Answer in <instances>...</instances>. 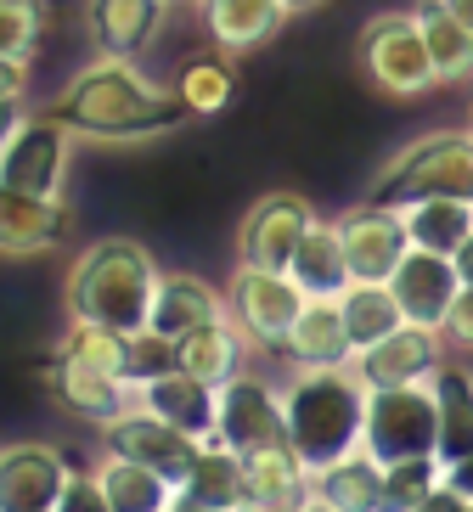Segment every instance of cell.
Instances as JSON below:
<instances>
[{
    "label": "cell",
    "instance_id": "9",
    "mask_svg": "<svg viewBox=\"0 0 473 512\" xmlns=\"http://www.w3.org/2000/svg\"><path fill=\"white\" fill-rule=\"evenodd\" d=\"M299 310H305V293L293 287L288 271H248V265H237V276L226 282V316L243 327V338L260 355L288 344Z\"/></svg>",
    "mask_w": 473,
    "mask_h": 512
},
{
    "label": "cell",
    "instance_id": "20",
    "mask_svg": "<svg viewBox=\"0 0 473 512\" xmlns=\"http://www.w3.org/2000/svg\"><path fill=\"white\" fill-rule=\"evenodd\" d=\"M198 17H203L209 46L243 57V51H260L282 34L288 6L282 0H198Z\"/></svg>",
    "mask_w": 473,
    "mask_h": 512
},
{
    "label": "cell",
    "instance_id": "1",
    "mask_svg": "<svg viewBox=\"0 0 473 512\" xmlns=\"http://www.w3.org/2000/svg\"><path fill=\"white\" fill-rule=\"evenodd\" d=\"M51 119L74 130V141L96 147H136L181 130L186 107L169 79H153L136 57H96L79 74H68L57 96L46 102Z\"/></svg>",
    "mask_w": 473,
    "mask_h": 512
},
{
    "label": "cell",
    "instance_id": "18",
    "mask_svg": "<svg viewBox=\"0 0 473 512\" xmlns=\"http://www.w3.org/2000/svg\"><path fill=\"white\" fill-rule=\"evenodd\" d=\"M164 0H85V29L96 57H147L164 34Z\"/></svg>",
    "mask_w": 473,
    "mask_h": 512
},
{
    "label": "cell",
    "instance_id": "15",
    "mask_svg": "<svg viewBox=\"0 0 473 512\" xmlns=\"http://www.w3.org/2000/svg\"><path fill=\"white\" fill-rule=\"evenodd\" d=\"M74 220L62 197H34L0 181V259H40L68 242Z\"/></svg>",
    "mask_w": 473,
    "mask_h": 512
},
{
    "label": "cell",
    "instance_id": "39",
    "mask_svg": "<svg viewBox=\"0 0 473 512\" xmlns=\"http://www.w3.org/2000/svg\"><path fill=\"white\" fill-rule=\"evenodd\" d=\"M440 338L451 349H468L473 355V287H462L457 299H451V310H445V321H440Z\"/></svg>",
    "mask_w": 473,
    "mask_h": 512
},
{
    "label": "cell",
    "instance_id": "40",
    "mask_svg": "<svg viewBox=\"0 0 473 512\" xmlns=\"http://www.w3.org/2000/svg\"><path fill=\"white\" fill-rule=\"evenodd\" d=\"M29 62H12V57H0V102H23L29 96Z\"/></svg>",
    "mask_w": 473,
    "mask_h": 512
},
{
    "label": "cell",
    "instance_id": "35",
    "mask_svg": "<svg viewBox=\"0 0 473 512\" xmlns=\"http://www.w3.org/2000/svg\"><path fill=\"white\" fill-rule=\"evenodd\" d=\"M445 479L440 456H406L383 467V512H417V501Z\"/></svg>",
    "mask_w": 473,
    "mask_h": 512
},
{
    "label": "cell",
    "instance_id": "22",
    "mask_svg": "<svg viewBox=\"0 0 473 512\" xmlns=\"http://www.w3.org/2000/svg\"><path fill=\"white\" fill-rule=\"evenodd\" d=\"M248 355H254V344L243 338V327L231 316L209 321V327L186 332V338H175V366L192 377H203V383H231L237 372H248Z\"/></svg>",
    "mask_w": 473,
    "mask_h": 512
},
{
    "label": "cell",
    "instance_id": "33",
    "mask_svg": "<svg viewBox=\"0 0 473 512\" xmlns=\"http://www.w3.org/2000/svg\"><path fill=\"white\" fill-rule=\"evenodd\" d=\"M181 490H192L198 501H209V507H220V512H243V501L254 496V490H248V462L237 451H226V445H203L198 467H192V479H186Z\"/></svg>",
    "mask_w": 473,
    "mask_h": 512
},
{
    "label": "cell",
    "instance_id": "50",
    "mask_svg": "<svg viewBox=\"0 0 473 512\" xmlns=\"http://www.w3.org/2000/svg\"><path fill=\"white\" fill-rule=\"evenodd\" d=\"M468 512H473V501H468Z\"/></svg>",
    "mask_w": 473,
    "mask_h": 512
},
{
    "label": "cell",
    "instance_id": "30",
    "mask_svg": "<svg viewBox=\"0 0 473 512\" xmlns=\"http://www.w3.org/2000/svg\"><path fill=\"white\" fill-rule=\"evenodd\" d=\"M316 496H327L338 512H383V462L367 451H350L316 473Z\"/></svg>",
    "mask_w": 473,
    "mask_h": 512
},
{
    "label": "cell",
    "instance_id": "46",
    "mask_svg": "<svg viewBox=\"0 0 473 512\" xmlns=\"http://www.w3.org/2000/svg\"><path fill=\"white\" fill-rule=\"evenodd\" d=\"M440 6H445L451 17H457L462 29H473V0H440Z\"/></svg>",
    "mask_w": 473,
    "mask_h": 512
},
{
    "label": "cell",
    "instance_id": "11",
    "mask_svg": "<svg viewBox=\"0 0 473 512\" xmlns=\"http://www.w3.org/2000/svg\"><path fill=\"white\" fill-rule=\"evenodd\" d=\"M102 451H113V456H130V462H141V467H153V473H164L175 490H181L186 479H192V467H198V439H186L181 428H169L164 417H153L147 406H130L119 411V417L102 428Z\"/></svg>",
    "mask_w": 473,
    "mask_h": 512
},
{
    "label": "cell",
    "instance_id": "16",
    "mask_svg": "<svg viewBox=\"0 0 473 512\" xmlns=\"http://www.w3.org/2000/svg\"><path fill=\"white\" fill-rule=\"evenodd\" d=\"M389 293H395L400 316L412 321V327L440 332V321H445V310H451V299L462 293V276H457V265H451V254H428V248H412V254L395 265V276H389Z\"/></svg>",
    "mask_w": 473,
    "mask_h": 512
},
{
    "label": "cell",
    "instance_id": "38",
    "mask_svg": "<svg viewBox=\"0 0 473 512\" xmlns=\"http://www.w3.org/2000/svg\"><path fill=\"white\" fill-rule=\"evenodd\" d=\"M51 512H113L107 507V496H102V484H96V473L85 467V473H68V484H62V496H57V507Z\"/></svg>",
    "mask_w": 473,
    "mask_h": 512
},
{
    "label": "cell",
    "instance_id": "47",
    "mask_svg": "<svg viewBox=\"0 0 473 512\" xmlns=\"http://www.w3.org/2000/svg\"><path fill=\"white\" fill-rule=\"evenodd\" d=\"M293 512H338V507H333V501H327V496H316V484H310V496L299 501V507H293Z\"/></svg>",
    "mask_w": 473,
    "mask_h": 512
},
{
    "label": "cell",
    "instance_id": "34",
    "mask_svg": "<svg viewBox=\"0 0 473 512\" xmlns=\"http://www.w3.org/2000/svg\"><path fill=\"white\" fill-rule=\"evenodd\" d=\"M46 29H51V0H0V57L34 68Z\"/></svg>",
    "mask_w": 473,
    "mask_h": 512
},
{
    "label": "cell",
    "instance_id": "23",
    "mask_svg": "<svg viewBox=\"0 0 473 512\" xmlns=\"http://www.w3.org/2000/svg\"><path fill=\"white\" fill-rule=\"evenodd\" d=\"M175 96H181L186 119H220L231 102H237V57L220 46L209 51H192V57L175 68Z\"/></svg>",
    "mask_w": 473,
    "mask_h": 512
},
{
    "label": "cell",
    "instance_id": "4",
    "mask_svg": "<svg viewBox=\"0 0 473 512\" xmlns=\"http://www.w3.org/2000/svg\"><path fill=\"white\" fill-rule=\"evenodd\" d=\"M372 203L406 209V203H428V197H462L473 203V130H434V136L412 141L389 158L378 181H372Z\"/></svg>",
    "mask_w": 473,
    "mask_h": 512
},
{
    "label": "cell",
    "instance_id": "51",
    "mask_svg": "<svg viewBox=\"0 0 473 512\" xmlns=\"http://www.w3.org/2000/svg\"><path fill=\"white\" fill-rule=\"evenodd\" d=\"M468 130H473V119H468Z\"/></svg>",
    "mask_w": 473,
    "mask_h": 512
},
{
    "label": "cell",
    "instance_id": "27",
    "mask_svg": "<svg viewBox=\"0 0 473 512\" xmlns=\"http://www.w3.org/2000/svg\"><path fill=\"white\" fill-rule=\"evenodd\" d=\"M412 12H417V29H423L428 62H434V79L440 85H468L473 79V29H462L440 0H417Z\"/></svg>",
    "mask_w": 473,
    "mask_h": 512
},
{
    "label": "cell",
    "instance_id": "25",
    "mask_svg": "<svg viewBox=\"0 0 473 512\" xmlns=\"http://www.w3.org/2000/svg\"><path fill=\"white\" fill-rule=\"evenodd\" d=\"M293 287L305 293V299H338L344 287H350V259H344V237H338V220H321L305 231L299 242V254L288 265Z\"/></svg>",
    "mask_w": 473,
    "mask_h": 512
},
{
    "label": "cell",
    "instance_id": "31",
    "mask_svg": "<svg viewBox=\"0 0 473 512\" xmlns=\"http://www.w3.org/2000/svg\"><path fill=\"white\" fill-rule=\"evenodd\" d=\"M400 220H406L412 248L457 254L462 242H468V231H473V203H462V197H428V203H406Z\"/></svg>",
    "mask_w": 473,
    "mask_h": 512
},
{
    "label": "cell",
    "instance_id": "36",
    "mask_svg": "<svg viewBox=\"0 0 473 512\" xmlns=\"http://www.w3.org/2000/svg\"><path fill=\"white\" fill-rule=\"evenodd\" d=\"M164 372H175V338H164V332H153V327L124 332V355H119L124 383L141 389V383H153V377H164Z\"/></svg>",
    "mask_w": 473,
    "mask_h": 512
},
{
    "label": "cell",
    "instance_id": "3",
    "mask_svg": "<svg viewBox=\"0 0 473 512\" xmlns=\"http://www.w3.org/2000/svg\"><path fill=\"white\" fill-rule=\"evenodd\" d=\"M282 417H288V445L305 456L310 473L327 462L361 451L367 434V389L350 366H293L282 383Z\"/></svg>",
    "mask_w": 473,
    "mask_h": 512
},
{
    "label": "cell",
    "instance_id": "24",
    "mask_svg": "<svg viewBox=\"0 0 473 512\" xmlns=\"http://www.w3.org/2000/svg\"><path fill=\"white\" fill-rule=\"evenodd\" d=\"M282 355H288V366H350L355 344H350V327H344L338 299H305Z\"/></svg>",
    "mask_w": 473,
    "mask_h": 512
},
{
    "label": "cell",
    "instance_id": "14",
    "mask_svg": "<svg viewBox=\"0 0 473 512\" xmlns=\"http://www.w3.org/2000/svg\"><path fill=\"white\" fill-rule=\"evenodd\" d=\"M68 456L51 439L0 445V512H51L68 484Z\"/></svg>",
    "mask_w": 473,
    "mask_h": 512
},
{
    "label": "cell",
    "instance_id": "44",
    "mask_svg": "<svg viewBox=\"0 0 473 512\" xmlns=\"http://www.w3.org/2000/svg\"><path fill=\"white\" fill-rule=\"evenodd\" d=\"M169 512H220V507H209V501H198L192 490H175V496H169Z\"/></svg>",
    "mask_w": 473,
    "mask_h": 512
},
{
    "label": "cell",
    "instance_id": "49",
    "mask_svg": "<svg viewBox=\"0 0 473 512\" xmlns=\"http://www.w3.org/2000/svg\"><path fill=\"white\" fill-rule=\"evenodd\" d=\"M164 6H198V0H164Z\"/></svg>",
    "mask_w": 473,
    "mask_h": 512
},
{
    "label": "cell",
    "instance_id": "17",
    "mask_svg": "<svg viewBox=\"0 0 473 512\" xmlns=\"http://www.w3.org/2000/svg\"><path fill=\"white\" fill-rule=\"evenodd\" d=\"M46 389L68 417L91 422V428H107V422L136 400V389H130L119 372L85 366V361H74V355H62V349H57V361H51V372H46Z\"/></svg>",
    "mask_w": 473,
    "mask_h": 512
},
{
    "label": "cell",
    "instance_id": "37",
    "mask_svg": "<svg viewBox=\"0 0 473 512\" xmlns=\"http://www.w3.org/2000/svg\"><path fill=\"white\" fill-rule=\"evenodd\" d=\"M62 355H74L85 366H102V372H119V355H124V332L119 327H102V321H68L62 332Z\"/></svg>",
    "mask_w": 473,
    "mask_h": 512
},
{
    "label": "cell",
    "instance_id": "19",
    "mask_svg": "<svg viewBox=\"0 0 473 512\" xmlns=\"http://www.w3.org/2000/svg\"><path fill=\"white\" fill-rule=\"evenodd\" d=\"M136 406H147L153 417H164L169 428H181L186 439H198V445H214V417H220V389L203 383L192 372H164L153 383H141L136 389Z\"/></svg>",
    "mask_w": 473,
    "mask_h": 512
},
{
    "label": "cell",
    "instance_id": "43",
    "mask_svg": "<svg viewBox=\"0 0 473 512\" xmlns=\"http://www.w3.org/2000/svg\"><path fill=\"white\" fill-rule=\"evenodd\" d=\"M451 265H457V276H462V287H473V231H468V242H462L457 254H451Z\"/></svg>",
    "mask_w": 473,
    "mask_h": 512
},
{
    "label": "cell",
    "instance_id": "42",
    "mask_svg": "<svg viewBox=\"0 0 473 512\" xmlns=\"http://www.w3.org/2000/svg\"><path fill=\"white\" fill-rule=\"evenodd\" d=\"M445 484H451L462 501H473V451L457 456V462H445Z\"/></svg>",
    "mask_w": 473,
    "mask_h": 512
},
{
    "label": "cell",
    "instance_id": "8",
    "mask_svg": "<svg viewBox=\"0 0 473 512\" xmlns=\"http://www.w3.org/2000/svg\"><path fill=\"white\" fill-rule=\"evenodd\" d=\"M316 226V203L305 192H265L237 220V265L248 271H288L305 231Z\"/></svg>",
    "mask_w": 473,
    "mask_h": 512
},
{
    "label": "cell",
    "instance_id": "6",
    "mask_svg": "<svg viewBox=\"0 0 473 512\" xmlns=\"http://www.w3.org/2000/svg\"><path fill=\"white\" fill-rule=\"evenodd\" d=\"M361 451L378 456L383 467L406 456H440V406L428 383L406 389H367V434Z\"/></svg>",
    "mask_w": 473,
    "mask_h": 512
},
{
    "label": "cell",
    "instance_id": "45",
    "mask_svg": "<svg viewBox=\"0 0 473 512\" xmlns=\"http://www.w3.org/2000/svg\"><path fill=\"white\" fill-rule=\"evenodd\" d=\"M17 119H23V102H0V147H6V136L17 130Z\"/></svg>",
    "mask_w": 473,
    "mask_h": 512
},
{
    "label": "cell",
    "instance_id": "12",
    "mask_svg": "<svg viewBox=\"0 0 473 512\" xmlns=\"http://www.w3.org/2000/svg\"><path fill=\"white\" fill-rule=\"evenodd\" d=\"M338 237H344V259H350V282H389L395 265L412 254L400 209L372 203V197L338 214Z\"/></svg>",
    "mask_w": 473,
    "mask_h": 512
},
{
    "label": "cell",
    "instance_id": "29",
    "mask_svg": "<svg viewBox=\"0 0 473 512\" xmlns=\"http://www.w3.org/2000/svg\"><path fill=\"white\" fill-rule=\"evenodd\" d=\"M243 462H248V490H254V501L299 507L310 496V484H316V473L305 467V456L293 451L288 439L282 445H265V451H248Z\"/></svg>",
    "mask_w": 473,
    "mask_h": 512
},
{
    "label": "cell",
    "instance_id": "32",
    "mask_svg": "<svg viewBox=\"0 0 473 512\" xmlns=\"http://www.w3.org/2000/svg\"><path fill=\"white\" fill-rule=\"evenodd\" d=\"M338 310H344V327H350L355 349H367V344H378V338H389L395 327H406V316H400L389 282H350L344 293H338Z\"/></svg>",
    "mask_w": 473,
    "mask_h": 512
},
{
    "label": "cell",
    "instance_id": "13",
    "mask_svg": "<svg viewBox=\"0 0 473 512\" xmlns=\"http://www.w3.org/2000/svg\"><path fill=\"white\" fill-rule=\"evenodd\" d=\"M445 361V338L428 327H395L389 338H378V344L355 349L350 372L361 377V389H406V383H428V377L440 372Z\"/></svg>",
    "mask_w": 473,
    "mask_h": 512
},
{
    "label": "cell",
    "instance_id": "26",
    "mask_svg": "<svg viewBox=\"0 0 473 512\" xmlns=\"http://www.w3.org/2000/svg\"><path fill=\"white\" fill-rule=\"evenodd\" d=\"M91 473H96V484H102V496L113 512H169L175 484H169L164 473H153V467L102 451V462H96Z\"/></svg>",
    "mask_w": 473,
    "mask_h": 512
},
{
    "label": "cell",
    "instance_id": "48",
    "mask_svg": "<svg viewBox=\"0 0 473 512\" xmlns=\"http://www.w3.org/2000/svg\"><path fill=\"white\" fill-rule=\"evenodd\" d=\"M288 6V17H299V12H316V6H327V0H282Z\"/></svg>",
    "mask_w": 473,
    "mask_h": 512
},
{
    "label": "cell",
    "instance_id": "5",
    "mask_svg": "<svg viewBox=\"0 0 473 512\" xmlns=\"http://www.w3.org/2000/svg\"><path fill=\"white\" fill-rule=\"evenodd\" d=\"M355 62L395 102L428 96L440 85L434 79V62H428V46H423V29H417V12H378L361 29V40H355Z\"/></svg>",
    "mask_w": 473,
    "mask_h": 512
},
{
    "label": "cell",
    "instance_id": "21",
    "mask_svg": "<svg viewBox=\"0 0 473 512\" xmlns=\"http://www.w3.org/2000/svg\"><path fill=\"white\" fill-rule=\"evenodd\" d=\"M220 316H226V287L203 282L192 271H164L153 293V310H147V327L164 332V338H186V332L209 327Z\"/></svg>",
    "mask_w": 473,
    "mask_h": 512
},
{
    "label": "cell",
    "instance_id": "28",
    "mask_svg": "<svg viewBox=\"0 0 473 512\" xmlns=\"http://www.w3.org/2000/svg\"><path fill=\"white\" fill-rule=\"evenodd\" d=\"M428 389H434V406H440V462H457V456L473 451V372L440 361Z\"/></svg>",
    "mask_w": 473,
    "mask_h": 512
},
{
    "label": "cell",
    "instance_id": "10",
    "mask_svg": "<svg viewBox=\"0 0 473 512\" xmlns=\"http://www.w3.org/2000/svg\"><path fill=\"white\" fill-rule=\"evenodd\" d=\"M288 439V417H282V383L260 372H237L231 383H220V417H214V445L248 456L265 445Z\"/></svg>",
    "mask_w": 473,
    "mask_h": 512
},
{
    "label": "cell",
    "instance_id": "41",
    "mask_svg": "<svg viewBox=\"0 0 473 512\" xmlns=\"http://www.w3.org/2000/svg\"><path fill=\"white\" fill-rule=\"evenodd\" d=\"M417 512H468V501H462L457 496V490H451V484H434V490H428V496L423 501H417Z\"/></svg>",
    "mask_w": 473,
    "mask_h": 512
},
{
    "label": "cell",
    "instance_id": "7",
    "mask_svg": "<svg viewBox=\"0 0 473 512\" xmlns=\"http://www.w3.org/2000/svg\"><path fill=\"white\" fill-rule=\"evenodd\" d=\"M74 130L51 113H23L17 130L0 147V181L34 197H62L68 186V164H74Z\"/></svg>",
    "mask_w": 473,
    "mask_h": 512
},
{
    "label": "cell",
    "instance_id": "2",
    "mask_svg": "<svg viewBox=\"0 0 473 512\" xmlns=\"http://www.w3.org/2000/svg\"><path fill=\"white\" fill-rule=\"evenodd\" d=\"M158 259L147 242L136 237H102L91 242L85 254L68 265L62 276V304H68V321H102V327H147V310H153L158 293Z\"/></svg>",
    "mask_w": 473,
    "mask_h": 512
}]
</instances>
